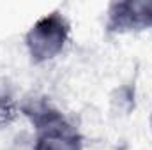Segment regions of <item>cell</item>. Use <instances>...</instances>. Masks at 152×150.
Instances as JSON below:
<instances>
[{
	"label": "cell",
	"mask_w": 152,
	"mask_h": 150,
	"mask_svg": "<svg viewBox=\"0 0 152 150\" xmlns=\"http://www.w3.org/2000/svg\"><path fill=\"white\" fill-rule=\"evenodd\" d=\"M20 115L32 125V150H85L78 124L48 97L20 101Z\"/></svg>",
	"instance_id": "1"
},
{
	"label": "cell",
	"mask_w": 152,
	"mask_h": 150,
	"mask_svg": "<svg viewBox=\"0 0 152 150\" xmlns=\"http://www.w3.org/2000/svg\"><path fill=\"white\" fill-rule=\"evenodd\" d=\"M71 21L60 11H51L36 20L23 36L32 66H44L58 58L71 41Z\"/></svg>",
	"instance_id": "2"
},
{
	"label": "cell",
	"mask_w": 152,
	"mask_h": 150,
	"mask_svg": "<svg viewBox=\"0 0 152 150\" xmlns=\"http://www.w3.org/2000/svg\"><path fill=\"white\" fill-rule=\"evenodd\" d=\"M104 32L115 37L152 32V0L110 2L106 5Z\"/></svg>",
	"instance_id": "3"
},
{
	"label": "cell",
	"mask_w": 152,
	"mask_h": 150,
	"mask_svg": "<svg viewBox=\"0 0 152 150\" xmlns=\"http://www.w3.org/2000/svg\"><path fill=\"white\" fill-rule=\"evenodd\" d=\"M20 115V101L9 79L0 78V124H9Z\"/></svg>",
	"instance_id": "4"
},
{
	"label": "cell",
	"mask_w": 152,
	"mask_h": 150,
	"mask_svg": "<svg viewBox=\"0 0 152 150\" xmlns=\"http://www.w3.org/2000/svg\"><path fill=\"white\" fill-rule=\"evenodd\" d=\"M149 125H151V131H152V110H151V118H149Z\"/></svg>",
	"instance_id": "5"
}]
</instances>
